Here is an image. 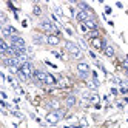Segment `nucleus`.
<instances>
[{
	"label": "nucleus",
	"instance_id": "aec40b11",
	"mask_svg": "<svg viewBox=\"0 0 128 128\" xmlns=\"http://www.w3.org/2000/svg\"><path fill=\"white\" fill-rule=\"evenodd\" d=\"M124 68H125V70H128V60H125V62H124Z\"/></svg>",
	"mask_w": 128,
	"mask_h": 128
},
{
	"label": "nucleus",
	"instance_id": "20e7f679",
	"mask_svg": "<svg viewBox=\"0 0 128 128\" xmlns=\"http://www.w3.org/2000/svg\"><path fill=\"white\" fill-rule=\"evenodd\" d=\"M20 71H22V72H23V74L28 77V79H30V77H32V76H34V72H36V71H34V68H32V65H31L30 62H28V63H25V65H22V66H20Z\"/></svg>",
	"mask_w": 128,
	"mask_h": 128
},
{
	"label": "nucleus",
	"instance_id": "423d86ee",
	"mask_svg": "<svg viewBox=\"0 0 128 128\" xmlns=\"http://www.w3.org/2000/svg\"><path fill=\"white\" fill-rule=\"evenodd\" d=\"M91 17V11H79L77 12V20H80V22H86L88 19Z\"/></svg>",
	"mask_w": 128,
	"mask_h": 128
},
{
	"label": "nucleus",
	"instance_id": "6ab92c4d",
	"mask_svg": "<svg viewBox=\"0 0 128 128\" xmlns=\"http://www.w3.org/2000/svg\"><path fill=\"white\" fill-rule=\"evenodd\" d=\"M91 100H93V102H97V100H99V97H97L96 94H93V96H91Z\"/></svg>",
	"mask_w": 128,
	"mask_h": 128
},
{
	"label": "nucleus",
	"instance_id": "9b49d317",
	"mask_svg": "<svg viewBox=\"0 0 128 128\" xmlns=\"http://www.w3.org/2000/svg\"><path fill=\"white\" fill-rule=\"evenodd\" d=\"M46 42L50 43V45H59V37H57V36H52V34H50L48 36V37H46Z\"/></svg>",
	"mask_w": 128,
	"mask_h": 128
},
{
	"label": "nucleus",
	"instance_id": "ddd939ff",
	"mask_svg": "<svg viewBox=\"0 0 128 128\" xmlns=\"http://www.w3.org/2000/svg\"><path fill=\"white\" fill-rule=\"evenodd\" d=\"M72 105H76V97L74 96H70L66 99V106H72Z\"/></svg>",
	"mask_w": 128,
	"mask_h": 128
},
{
	"label": "nucleus",
	"instance_id": "7ed1b4c3",
	"mask_svg": "<svg viewBox=\"0 0 128 128\" xmlns=\"http://www.w3.org/2000/svg\"><path fill=\"white\" fill-rule=\"evenodd\" d=\"M62 117H63V111L50 113V114H46V122H50V124H57Z\"/></svg>",
	"mask_w": 128,
	"mask_h": 128
},
{
	"label": "nucleus",
	"instance_id": "9d476101",
	"mask_svg": "<svg viewBox=\"0 0 128 128\" xmlns=\"http://www.w3.org/2000/svg\"><path fill=\"white\" fill-rule=\"evenodd\" d=\"M84 25L86 26L88 30H93V31H94V30L97 28V23H96V20H94V19H88V20H86V22H85Z\"/></svg>",
	"mask_w": 128,
	"mask_h": 128
},
{
	"label": "nucleus",
	"instance_id": "dca6fc26",
	"mask_svg": "<svg viewBox=\"0 0 128 128\" xmlns=\"http://www.w3.org/2000/svg\"><path fill=\"white\" fill-rule=\"evenodd\" d=\"M97 34H99V32H97L96 30H94V31H90V32H88V37H91V39H96V37H97Z\"/></svg>",
	"mask_w": 128,
	"mask_h": 128
},
{
	"label": "nucleus",
	"instance_id": "0eeeda50",
	"mask_svg": "<svg viewBox=\"0 0 128 128\" xmlns=\"http://www.w3.org/2000/svg\"><path fill=\"white\" fill-rule=\"evenodd\" d=\"M91 45H93L96 50H102L105 46V42L100 39V37H96V39H91Z\"/></svg>",
	"mask_w": 128,
	"mask_h": 128
},
{
	"label": "nucleus",
	"instance_id": "f03ea898",
	"mask_svg": "<svg viewBox=\"0 0 128 128\" xmlns=\"http://www.w3.org/2000/svg\"><path fill=\"white\" fill-rule=\"evenodd\" d=\"M11 43H12V46H16V48H19V50H23V51H26L25 40L20 37V36H12V37H11Z\"/></svg>",
	"mask_w": 128,
	"mask_h": 128
},
{
	"label": "nucleus",
	"instance_id": "a211bd4d",
	"mask_svg": "<svg viewBox=\"0 0 128 128\" xmlns=\"http://www.w3.org/2000/svg\"><path fill=\"white\" fill-rule=\"evenodd\" d=\"M120 93L126 94V93H128V86H122V88H120Z\"/></svg>",
	"mask_w": 128,
	"mask_h": 128
},
{
	"label": "nucleus",
	"instance_id": "f257e3e1",
	"mask_svg": "<svg viewBox=\"0 0 128 128\" xmlns=\"http://www.w3.org/2000/svg\"><path fill=\"white\" fill-rule=\"evenodd\" d=\"M65 46H66V50L72 54V57H76V59H80V57H82V52H80V50H79V46H77L76 43L66 42V43H65Z\"/></svg>",
	"mask_w": 128,
	"mask_h": 128
},
{
	"label": "nucleus",
	"instance_id": "f8f14e48",
	"mask_svg": "<svg viewBox=\"0 0 128 128\" xmlns=\"http://www.w3.org/2000/svg\"><path fill=\"white\" fill-rule=\"evenodd\" d=\"M105 54H106L108 57H113L114 56V48L110 46V45H108V46H105Z\"/></svg>",
	"mask_w": 128,
	"mask_h": 128
},
{
	"label": "nucleus",
	"instance_id": "f3484780",
	"mask_svg": "<svg viewBox=\"0 0 128 128\" xmlns=\"http://www.w3.org/2000/svg\"><path fill=\"white\" fill-rule=\"evenodd\" d=\"M34 14H36V16H40V8H39V6L34 8Z\"/></svg>",
	"mask_w": 128,
	"mask_h": 128
},
{
	"label": "nucleus",
	"instance_id": "6e6552de",
	"mask_svg": "<svg viewBox=\"0 0 128 128\" xmlns=\"http://www.w3.org/2000/svg\"><path fill=\"white\" fill-rule=\"evenodd\" d=\"M46 72H43V71H36L34 72V77L37 79L39 82H42V84H45V82H46Z\"/></svg>",
	"mask_w": 128,
	"mask_h": 128
},
{
	"label": "nucleus",
	"instance_id": "39448f33",
	"mask_svg": "<svg viewBox=\"0 0 128 128\" xmlns=\"http://www.w3.org/2000/svg\"><path fill=\"white\" fill-rule=\"evenodd\" d=\"M40 28H42L43 31H46V32H54V34L57 32L56 26H54V25H52L50 20H42V23H40Z\"/></svg>",
	"mask_w": 128,
	"mask_h": 128
},
{
	"label": "nucleus",
	"instance_id": "2eb2a0df",
	"mask_svg": "<svg viewBox=\"0 0 128 128\" xmlns=\"http://www.w3.org/2000/svg\"><path fill=\"white\" fill-rule=\"evenodd\" d=\"M50 106L54 108V110H57V108H59V102H57V100H51V102H50Z\"/></svg>",
	"mask_w": 128,
	"mask_h": 128
},
{
	"label": "nucleus",
	"instance_id": "1a4fd4ad",
	"mask_svg": "<svg viewBox=\"0 0 128 128\" xmlns=\"http://www.w3.org/2000/svg\"><path fill=\"white\" fill-rule=\"evenodd\" d=\"M77 70H79V72H82V74H86V72L90 71V66L86 65L85 62H80V63H77Z\"/></svg>",
	"mask_w": 128,
	"mask_h": 128
},
{
	"label": "nucleus",
	"instance_id": "4468645a",
	"mask_svg": "<svg viewBox=\"0 0 128 128\" xmlns=\"http://www.w3.org/2000/svg\"><path fill=\"white\" fill-rule=\"evenodd\" d=\"M45 84H48V85H54V84H56V79H54V76L48 74V76H46V82H45Z\"/></svg>",
	"mask_w": 128,
	"mask_h": 128
}]
</instances>
